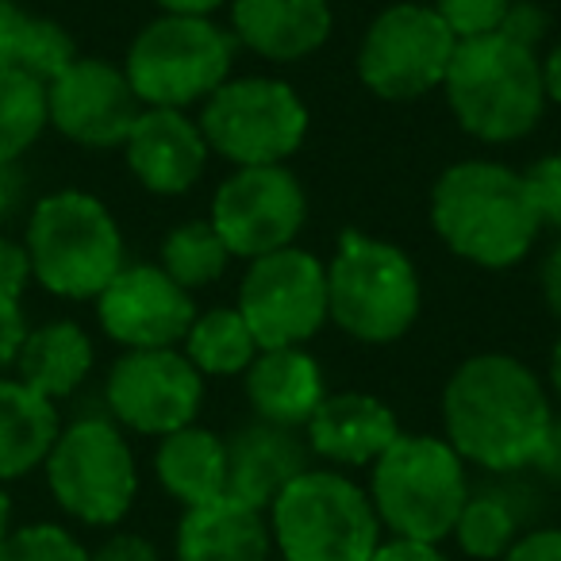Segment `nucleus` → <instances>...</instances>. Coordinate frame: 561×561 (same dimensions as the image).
Listing matches in <instances>:
<instances>
[{"mask_svg":"<svg viewBox=\"0 0 561 561\" xmlns=\"http://www.w3.org/2000/svg\"><path fill=\"white\" fill-rule=\"evenodd\" d=\"M0 561H89V550L58 523H32L0 538Z\"/></svg>","mask_w":561,"mask_h":561,"instance_id":"obj_31","label":"nucleus"},{"mask_svg":"<svg viewBox=\"0 0 561 561\" xmlns=\"http://www.w3.org/2000/svg\"><path fill=\"white\" fill-rule=\"evenodd\" d=\"M127 170L147 193L185 196L208 170V139L181 108H142L124 139Z\"/></svg>","mask_w":561,"mask_h":561,"instance_id":"obj_17","label":"nucleus"},{"mask_svg":"<svg viewBox=\"0 0 561 561\" xmlns=\"http://www.w3.org/2000/svg\"><path fill=\"white\" fill-rule=\"evenodd\" d=\"M535 469H542L546 477H558L561 481V420L550 423V435H546L542 450H538Z\"/></svg>","mask_w":561,"mask_h":561,"instance_id":"obj_42","label":"nucleus"},{"mask_svg":"<svg viewBox=\"0 0 561 561\" xmlns=\"http://www.w3.org/2000/svg\"><path fill=\"white\" fill-rule=\"evenodd\" d=\"M32 277V257H27L24 242H12L0 234V297L20 300Z\"/></svg>","mask_w":561,"mask_h":561,"instance_id":"obj_35","label":"nucleus"},{"mask_svg":"<svg viewBox=\"0 0 561 561\" xmlns=\"http://www.w3.org/2000/svg\"><path fill=\"white\" fill-rule=\"evenodd\" d=\"M20 20H24V9L16 0H0V70H9V50L12 39H16Z\"/></svg>","mask_w":561,"mask_h":561,"instance_id":"obj_41","label":"nucleus"},{"mask_svg":"<svg viewBox=\"0 0 561 561\" xmlns=\"http://www.w3.org/2000/svg\"><path fill=\"white\" fill-rule=\"evenodd\" d=\"M542 300H546V308L561 320V242L546 254V262H542Z\"/></svg>","mask_w":561,"mask_h":561,"instance_id":"obj_40","label":"nucleus"},{"mask_svg":"<svg viewBox=\"0 0 561 561\" xmlns=\"http://www.w3.org/2000/svg\"><path fill=\"white\" fill-rule=\"evenodd\" d=\"M542 81H546V101L561 108V43L542 58Z\"/></svg>","mask_w":561,"mask_h":561,"instance_id":"obj_44","label":"nucleus"},{"mask_svg":"<svg viewBox=\"0 0 561 561\" xmlns=\"http://www.w3.org/2000/svg\"><path fill=\"white\" fill-rule=\"evenodd\" d=\"M308 219V193L289 165H239L219 181L208 224L227 242L231 257L273 254L297 242Z\"/></svg>","mask_w":561,"mask_h":561,"instance_id":"obj_13","label":"nucleus"},{"mask_svg":"<svg viewBox=\"0 0 561 561\" xmlns=\"http://www.w3.org/2000/svg\"><path fill=\"white\" fill-rule=\"evenodd\" d=\"M265 519L285 561H369L381 546L374 500L343 469L308 466L277 492Z\"/></svg>","mask_w":561,"mask_h":561,"instance_id":"obj_5","label":"nucleus"},{"mask_svg":"<svg viewBox=\"0 0 561 561\" xmlns=\"http://www.w3.org/2000/svg\"><path fill=\"white\" fill-rule=\"evenodd\" d=\"M78 58V47L73 39L66 35V27H58L55 20H43V16H27L20 20L16 27V39H12V50H9V70H20L27 78L50 81L66 70V66Z\"/></svg>","mask_w":561,"mask_h":561,"instance_id":"obj_30","label":"nucleus"},{"mask_svg":"<svg viewBox=\"0 0 561 561\" xmlns=\"http://www.w3.org/2000/svg\"><path fill=\"white\" fill-rule=\"evenodd\" d=\"M89 369H93V343L70 320H55L27 331L16 358L20 381L47 400L70 397L89 377Z\"/></svg>","mask_w":561,"mask_h":561,"instance_id":"obj_25","label":"nucleus"},{"mask_svg":"<svg viewBox=\"0 0 561 561\" xmlns=\"http://www.w3.org/2000/svg\"><path fill=\"white\" fill-rule=\"evenodd\" d=\"M165 16H211L227 4V0H154Z\"/></svg>","mask_w":561,"mask_h":561,"instance_id":"obj_43","label":"nucleus"},{"mask_svg":"<svg viewBox=\"0 0 561 561\" xmlns=\"http://www.w3.org/2000/svg\"><path fill=\"white\" fill-rule=\"evenodd\" d=\"M12 530V500H9V492L0 489V538L9 535Z\"/></svg>","mask_w":561,"mask_h":561,"instance_id":"obj_46","label":"nucleus"},{"mask_svg":"<svg viewBox=\"0 0 561 561\" xmlns=\"http://www.w3.org/2000/svg\"><path fill=\"white\" fill-rule=\"evenodd\" d=\"M431 227L454 257L481 270L523 262L542 231L523 173L489 158L443 170L431 188Z\"/></svg>","mask_w":561,"mask_h":561,"instance_id":"obj_2","label":"nucleus"},{"mask_svg":"<svg viewBox=\"0 0 561 561\" xmlns=\"http://www.w3.org/2000/svg\"><path fill=\"white\" fill-rule=\"evenodd\" d=\"M454 538H458L461 553L477 561H500L507 546L519 538V519H515L512 504L500 496H473L461 504L458 519H454Z\"/></svg>","mask_w":561,"mask_h":561,"instance_id":"obj_29","label":"nucleus"},{"mask_svg":"<svg viewBox=\"0 0 561 561\" xmlns=\"http://www.w3.org/2000/svg\"><path fill=\"white\" fill-rule=\"evenodd\" d=\"M369 561H450L438 542H415V538H381Z\"/></svg>","mask_w":561,"mask_h":561,"instance_id":"obj_38","label":"nucleus"},{"mask_svg":"<svg viewBox=\"0 0 561 561\" xmlns=\"http://www.w3.org/2000/svg\"><path fill=\"white\" fill-rule=\"evenodd\" d=\"M47 127V85L20 70H0V170L24 158Z\"/></svg>","mask_w":561,"mask_h":561,"instance_id":"obj_28","label":"nucleus"},{"mask_svg":"<svg viewBox=\"0 0 561 561\" xmlns=\"http://www.w3.org/2000/svg\"><path fill=\"white\" fill-rule=\"evenodd\" d=\"M454 50L458 39L431 4L400 0L374 16L362 35L358 78L381 101H420L443 89Z\"/></svg>","mask_w":561,"mask_h":561,"instance_id":"obj_11","label":"nucleus"},{"mask_svg":"<svg viewBox=\"0 0 561 561\" xmlns=\"http://www.w3.org/2000/svg\"><path fill=\"white\" fill-rule=\"evenodd\" d=\"M173 553L178 561H270V519L242 500L216 496L201 507H185Z\"/></svg>","mask_w":561,"mask_h":561,"instance_id":"obj_22","label":"nucleus"},{"mask_svg":"<svg viewBox=\"0 0 561 561\" xmlns=\"http://www.w3.org/2000/svg\"><path fill=\"white\" fill-rule=\"evenodd\" d=\"M500 35H507V39L538 50L546 43V35H550V16H546L538 4H530V0H512L504 24H500Z\"/></svg>","mask_w":561,"mask_h":561,"instance_id":"obj_34","label":"nucleus"},{"mask_svg":"<svg viewBox=\"0 0 561 561\" xmlns=\"http://www.w3.org/2000/svg\"><path fill=\"white\" fill-rule=\"evenodd\" d=\"M58 431L55 400L27 389L20 377H0V481L39 469Z\"/></svg>","mask_w":561,"mask_h":561,"instance_id":"obj_24","label":"nucleus"},{"mask_svg":"<svg viewBox=\"0 0 561 561\" xmlns=\"http://www.w3.org/2000/svg\"><path fill=\"white\" fill-rule=\"evenodd\" d=\"M550 385H553V392H558V400H561V339L553 343V354H550Z\"/></svg>","mask_w":561,"mask_h":561,"instance_id":"obj_45","label":"nucleus"},{"mask_svg":"<svg viewBox=\"0 0 561 561\" xmlns=\"http://www.w3.org/2000/svg\"><path fill=\"white\" fill-rule=\"evenodd\" d=\"M24 339H27V320L20 312V300L0 297V369L16 366Z\"/></svg>","mask_w":561,"mask_h":561,"instance_id":"obj_37","label":"nucleus"},{"mask_svg":"<svg viewBox=\"0 0 561 561\" xmlns=\"http://www.w3.org/2000/svg\"><path fill=\"white\" fill-rule=\"evenodd\" d=\"M234 66V35L211 16H158L135 35L124 73L142 108L204 104Z\"/></svg>","mask_w":561,"mask_h":561,"instance_id":"obj_8","label":"nucleus"},{"mask_svg":"<svg viewBox=\"0 0 561 561\" xmlns=\"http://www.w3.org/2000/svg\"><path fill=\"white\" fill-rule=\"evenodd\" d=\"M32 277L62 300H96L124 270V234L104 201L62 188L35 204L27 219Z\"/></svg>","mask_w":561,"mask_h":561,"instance_id":"obj_6","label":"nucleus"},{"mask_svg":"<svg viewBox=\"0 0 561 561\" xmlns=\"http://www.w3.org/2000/svg\"><path fill=\"white\" fill-rule=\"evenodd\" d=\"M423 285L397 242L343 231L328 262V320L366 346H389L420 320Z\"/></svg>","mask_w":561,"mask_h":561,"instance_id":"obj_4","label":"nucleus"},{"mask_svg":"<svg viewBox=\"0 0 561 561\" xmlns=\"http://www.w3.org/2000/svg\"><path fill=\"white\" fill-rule=\"evenodd\" d=\"M139 112L142 101L135 96L124 66L104 58H73L47 85L50 127H58V135L81 147H124Z\"/></svg>","mask_w":561,"mask_h":561,"instance_id":"obj_16","label":"nucleus"},{"mask_svg":"<svg viewBox=\"0 0 561 561\" xmlns=\"http://www.w3.org/2000/svg\"><path fill=\"white\" fill-rule=\"evenodd\" d=\"M262 351L250 335L239 308H208L196 312L181 339V354L196 366L201 377H242L254 354Z\"/></svg>","mask_w":561,"mask_h":561,"instance_id":"obj_26","label":"nucleus"},{"mask_svg":"<svg viewBox=\"0 0 561 561\" xmlns=\"http://www.w3.org/2000/svg\"><path fill=\"white\" fill-rule=\"evenodd\" d=\"M89 561H162L158 550L142 535H112L108 542H101Z\"/></svg>","mask_w":561,"mask_h":561,"instance_id":"obj_39","label":"nucleus"},{"mask_svg":"<svg viewBox=\"0 0 561 561\" xmlns=\"http://www.w3.org/2000/svg\"><path fill=\"white\" fill-rule=\"evenodd\" d=\"M431 9L443 16V24L454 32V39H477V35H492L504 24L512 0H435Z\"/></svg>","mask_w":561,"mask_h":561,"instance_id":"obj_32","label":"nucleus"},{"mask_svg":"<svg viewBox=\"0 0 561 561\" xmlns=\"http://www.w3.org/2000/svg\"><path fill=\"white\" fill-rule=\"evenodd\" d=\"M43 469L58 507L93 527L119 523L139 496L135 454L108 420H78L62 427Z\"/></svg>","mask_w":561,"mask_h":561,"instance_id":"obj_10","label":"nucleus"},{"mask_svg":"<svg viewBox=\"0 0 561 561\" xmlns=\"http://www.w3.org/2000/svg\"><path fill=\"white\" fill-rule=\"evenodd\" d=\"M227 262H231V250H227V242L219 239V231L208 219L173 227L162 239V250H158V265L188 293L216 285L224 277Z\"/></svg>","mask_w":561,"mask_h":561,"instance_id":"obj_27","label":"nucleus"},{"mask_svg":"<svg viewBox=\"0 0 561 561\" xmlns=\"http://www.w3.org/2000/svg\"><path fill=\"white\" fill-rule=\"evenodd\" d=\"M530 188V201H535L538 224L561 231V154H546L523 173Z\"/></svg>","mask_w":561,"mask_h":561,"instance_id":"obj_33","label":"nucleus"},{"mask_svg":"<svg viewBox=\"0 0 561 561\" xmlns=\"http://www.w3.org/2000/svg\"><path fill=\"white\" fill-rule=\"evenodd\" d=\"M208 150L239 165H285L308 139V104L289 81L227 78L201 104Z\"/></svg>","mask_w":561,"mask_h":561,"instance_id":"obj_9","label":"nucleus"},{"mask_svg":"<svg viewBox=\"0 0 561 561\" xmlns=\"http://www.w3.org/2000/svg\"><path fill=\"white\" fill-rule=\"evenodd\" d=\"M104 400L119 427L162 438L196 423V412L204 404V377L181 354V346L124 351V358L108 374Z\"/></svg>","mask_w":561,"mask_h":561,"instance_id":"obj_14","label":"nucleus"},{"mask_svg":"<svg viewBox=\"0 0 561 561\" xmlns=\"http://www.w3.org/2000/svg\"><path fill=\"white\" fill-rule=\"evenodd\" d=\"M234 308L262 351L305 346L328 323V265L297 242L254 257L247 265Z\"/></svg>","mask_w":561,"mask_h":561,"instance_id":"obj_12","label":"nucleus"},{"mask_svg":"<svg viewBox=\"0 0 561 561\" xmlns=\"http://www.w3.org/2000/svg\"><path fill=\"white\" fill-rule=\"evenodd\" d=\"M443 93L461 131L489 147L527 139L550 104L542 55L500 32L458 43Z\"/></svg>","mask_w":561,"mask_h":561,"instance_id":"obj_3","label":"nucleus"},{"mask_svg":"<svg viewBox=\"0 0 561 561\" xmlns=\"http://www.w3.org/2000/svg\"><path fill=\"white\" fill-rule=\"evenodd\" d=\"M500 561H561V527H538L519 535Z\"/></svg>","mask_w":561,"mask_h":561,"instance_id":"obj_36","label":"nucleus"},{"mask_svg":"<svg viewBox=\"0 0 561 561\" xmlns=\"http://www.w3.org/2000/svg\"><path fill=\"white\" fill-rule=\"evenodd\" d=\"M553 408L535 369L512 354H473L443 389V431L466 466L515 473L535 466Z\"/></svg>","mask_w":561,"mask_h":561,"instance_id":"obj_1","label":"nucleus"},{"mask_svg":"<svg viewBox=\"0 0 561 561\" xmlns=\"http://www.w3.org/2000/svg\"><path fill=\"white\" fill-rule=\"evenodd\" d=\"M308 450L331 466H374L404 431L381 397L369 392H328L305 427Z\"/></svg>","mask_w":561,"mask_h":561,"instance_id":"obj_18","label":"nucleus"},{"mask_svg":"<svg viewBox=\"0 0 561 561\" xmlns=\"http://www.w3.org/2000/svg\"><path fill=\"white\" fill-rule=\"evenodd\" d=\"M154 477L178 504L201 507L227 489V443L208 427H178L158 438Z\"/></svg>","mask_w":561,"mask_h":561,"instance_id":"obj_23","label":"nucleus"},{"mask_svg":"<svg viewBox=\"0 0 561 561\" xmlns=\"http://www.w3.org/2000/svg\"><path fill=\"white\" fill-rule=\"evenodd\" d=\"M247 400L254 415L273 427L300 431L316 415V408L328 397L323 366L305 346H265L242 374Z\"/></svg>","mask_w":561,"mask_h":561,"instance_id":"obj_20","label":"nucleus"},{"mask_svg":"<svg viewBox=\"0 0 561 561\" xmlns=\"http://www.w3.org/2000/svg\"><path fill=\"white\" fill-rule=\"evenodd\" d=\"M96 320L124 351H162L181 346L196 300L162 265H124L96 297Z\"/></svg>","mask_w":561,"mask_h":561,"instance_id":"obj_15","label":"nucleus"},{"mask_svg":"<svg viewBox=\"0 0 561 561\" xmlns=\"http://www.w3.org/2000/svg\"><path fill=\"white\" fill-rule=\"evenodd\" d=\"M366 492L392 538L443 542L469 500L466 461L443 435H400L369 466Z\"/></svg>","mask_w":561,"mask_h":561,"instance_id":"obj_7","label":"nucleus"},{"mask_svg":"<svg viewBox=\"0 0 561 561\" xmlns=\"http://www.w3.org/2000/svg\"><path fill=\"white\" fill-rule=\"evenodd\" d=\"M227 443V489L224 496L242 504L265 507L277 500V492L308 469V443H300L297 431L273 427V423H247Z\"/></svg>","mask_w":561,"mask_h":561,"instance_id":"obj_21","label":"nucleus"},{"mask_svg":"<svg viewBox=\"0 0 561 561\" xmlns=\"http://www.w3.org/2000/svg\"><path fill=\"white\" fill-rule=\"evenodd\" d=\"M328 0H231L234 43L265 62H300L331 39Z\"/></svg>","mask_w":561,"mask_h":561,"instance_id":"obj_19","label":"nucleus"}]
</instances>
